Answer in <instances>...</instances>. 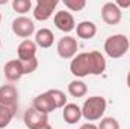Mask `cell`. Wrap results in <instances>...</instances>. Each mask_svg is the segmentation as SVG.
<instances>
[{
	"label": "cell",
	"mask_w": 130,
	"mask_h": 129,
	"mask_svg": "<svg viewBox=\"0 0 130 129\" xmlns=\"http://www.w3.org/2000/svg\"><path fill=\"white\" fill-rule=\"evenodd\" d=\"M68 93L73 97H83L88 93V87H86V84L83 81L74 79V81H71L68 84Z\"/></svg>",
	"instance_id": "obj_19"
},
{
	"label": "cell",
	"mask_w": 130,
	"mask_h": 129,
	"mask_svg": "<svg viewBox=\"0 0 130 129\" xmlns=\"http://www.w3.org/2000/svg\"><path fill=\"white\" fill-rule=\"evenodd\" d=\"M129 49H130V41L123 33L112 35L104 41V52L112 59H118V58L124 56L129 52Z\"/></svg>",
	"instance_id": "obj_2"
},
{
	"label": "cell",
	"mask_w": 130,
	"mask_h": 129,
	"mask_svg": "<svg viewBox=\"0 0 130 129\" xmlns=\"http://www.w3.org/2000/svg\"><path fill=\"white\" fill-rule=\"evenodd\" d=\"M36 44L32 40H23L18 44L17 53H18V59L20 61H29L32 58H36Z\"/></svg>",
	"instance_id": "obj_13"
},
{
	"label": "cell",
	"mask_w": 130,
	"mask_h": 129,
	"mask_svg": "<svg viewBox=\"0 0 130 129\" xmlns=\"http://www.w3.org/2000/svg\"><path fill=\"white\" fill-rule=\"evenodd\" d=\"M59 5L58 0H38L33 8V18L38 21H45L53 15V11Z\"/></svg>",
	"instance_id": "obj_5"
},
{
	"label": "cell",
	"mask_w": 130,
	"mask_h": 129,
	"mask_svg": "<svg viewBox=\"0 0 130 129\" xmlns=\"http://www.w3.org/2000/svg\"><path fill=\"white\" fill-rule=\"evenodd\" d=\"M62 117H64L65 123L74 125L82 119V108L76 103H67L62 111Z\"/></svg>",
	"instance_id": "obj_15"
},
{
	"label": "cell",
	"mask_w": 130,
	"mask_h": 129,
	"mask_svg": "<svg viewBox=\"0 0 130 129\" xmlns=\"http://www.w3.org/2000/svg\"><path fill=\"white\" fill-rule=\"evenodd\" d=\"M0 23H2V14H0Z\"/></svg>",
	"instance_id": "obj_30"
},
{
	"label": "cell",
	"mask_w": 130,
	"mask_h": 129,
	"mask_svg": "<svg viewBox=\"0 0 130 129\" xmlns=\"http://www.w3.org/2000/svg\"><path fill=\"white\" fill-rule=\"evenodd\" d=\"M76 32H77V36L82 40H91L97 33V26L92 21H80L76 26Z\"/></svg>",
	"instance_id": "obj_17"
},
{
	"label": "cell",
	"mask_w": 130,
	"mask_h": 129,
	"mask_svg": "<svg viewBox=\"0 0 130 129\" xmlns=\"http://www.w3.org/2000/svg\"><path fill=\"white\" fill-rule=\"evenodd\" d=\"M56 50L62 59H73L77 55V40L73 36H62L58 43Z\"/></svg>",
	"instance_id": "obj_6"
},
{
	"label": "cell",
	"mask_w": 130,
	"mask_h": 129,
	"mask_svg": "<svg viewBox=\"0 0 130 129\" xmlns=\"http://www.w3.org/2000/svg\"><path fill=\"white\" fill-rule=\"evenodd\" d=\"M47 93H48V94H50V97L53 99L56 109H58V108H64L65 105H67V96H65V93L62 91V90L53 88V90H48Z\"/></svg>",
	"instance_id": "obj_20"
},
{
	"label": "cell",
	"mask_w": 130,
	"mask_h": 129,
	"mask_svg": "<svg viewBox=\"0 0 130 129\" xmlns=\"http://www.w3.org/2000/svg\"><path fill=\"white\" fill-rule=\"evenodd\" d=\"M64 5L65 8H68L70 11L77 12V11H82L86 6V2L85 0H64Z\"/></svg>",
	"instance_id": "obj_23"
},
{
	"label": "cell",
	"mask_w": 130,
	"mask_h": 129,
	"mask_svg": "<svg viewBox=\"0 0 130 129\" xmlns=\"http://www.w3.org/2000/svg\"><path fill=\"white\" fill-rule=\"evenodd\" d=\"M0 47H2V40H0Z\"/></svg>",
	"instance_id": "obj_31"
},
{
	"label": "cell",
	"mask_w": 130,
	"mask_h": 129,
	"mask_svg": "<svg viewBox=\"0 0 130 129\" xmlns=\"http://www.w3.org/2000/svg\"><path fill=\"white\" fill-rule=\"evenodd\" d=\"M79 129H98V126L89 122V123H85V125H82V126H80Z\"/></svg>",
	"instance_id": "obj_26"
},
{
	"label": "cell",
	"mask_w": 130,
	"mask_h": 129,
	"mask_svg": "<svg viewBox=\"0 0 130 129\" xmlns=\"http://www.w3.org/2000/svg\"><path fill=\"white\" fill-rule=\"evenodd\" d=\"M89 65H91V74L98 76L106 70V59L98 50H92L89 52Z\"/></svg>",
	"instance_id": "obj_14"
},
{
	"label": "cell",
	"mask_w": 130,
	"mask_h": 129,
	"mask_svg": "<svg viewBox=\"0 0 130 129\" xmlns=\"http://www.w3.org/2000/svg\"><path fill=\"white\" fill-rule=\"evenodd\" d=\"M127 87L130 88V71L127 73Z\"/></svg>",
	"instance_id": "obj_28"
},
{
	"label": "cell",
	"mask_w": 130,
	"mask_h": 129,
	"mask_svg": "<svg viewBox=\"0 0 130 129\" xmlns=\"http://www.w3.org/2000/svg\"><path fill=\"white\" fill-rule=\"evenodd\" d=\"M8 3V0H0V5H6Z\"/></svg>",
	"instance_id": "obj_29"
},
{
	"label": "cell",
	"mask_w": 130,
	"mask_h": 129,
	"mask_svg": "<svg viewBox=\"0 0 130 129\" xmlns=\"http://www.w3.org/2000/svg\"><path fill=\"white\" fill-rule=\"evenodd\" d=\"M12 9L18 14H26L32 9L30 0H12Z\"/></svg>",
	"instance_id": "obj_21"
},
{
	"label": "cell",
	"mask_w": 130,
	"mask_h": 129,
	"mask_svg": "<svg viewBox=\"0 0 130 129\" xmlns=\"http://www.w3.org/2000/svg\"><path fill=\"white\" fill-rule=\"evenodd\" d=\"M107 102L101 96H91L88 97L82 105V117L88 122L101 120L106 112Z\"/></svg>",
	"instance_id": "obj_1"
},
{
	"label": "cell",
	"mask_w": 130,
	"mask_h": 129,
	"mask_svg": "<svg viewBox=\"0 0 130 129\" xmlns=\"http://www.w3.org/2000/svg\"><path fill=\"white\" fill-rule=\"evenodd\" d=\"M23 122L26 125V128L29 129H38L44 125H48V115L47 114H42L39 111H36L35 108H29L26 109L24 112V117H23Z\"/></svg>",
	"instance_id": "obj_7"
},
{
	"label": "cell",
	"mask_w": 130,
	"mask_h": 129,
	"mask_svg": "<svg viewBox=\"0 0 130 129\" xmlns=\"http://www.w3.org/2000/svg\"><path fill=\"white\" fill-rule=\"evenodd\" d=\"M53 23L55 26L62 31L65 33H70L76 29V21H74V17L71 15V12L68 11H58L53 17Z\"/></svg>",
	"instance_id": "obj_9"
},
{
	"label": "cell",
	"mask_w": 130,
	"mask_h": 129,
	"mask_svg": "<svg viewBox=\"0 0 130 129\" xmlns=\"http://www.w3.org/2000/svg\"><path fill=\"white\" fill-rule=\"evenodd\" d=\"M121 17H123V12L113 2H107L101 6V18L106 24L115 26L121 21Z\"/></svg>",
	"instance_id": "obj_8"
},
{
	"label": "cell",
	"mask_w": 130,
	"mask_h": 129,
	"mask_svg": "<svg viewBox=\"0 0 130 129\" xmlns=\"http://www.w3.org/2000/svg\"><path fill=\"white\" fill-rule=\"evenodd\" d=\"M0 103L6 106H18V91L14 85L0 87Z\"/></svg>",
	"instance_id": "obj_12"
},
{
	"label": "cell",
	"mask_w": 130,
	"mask_h": 129,
	"mask_svg": "<svg viewBox=\"0 0 130 129\" xmlns=\"http://www.w3.org/2000/svg\"><path fill=\"white\" fill-rule=\"evenodd\" d=\"M38 129H53L50 125H44V126H41V128H38Z\"/></svg>",
	"instance_id": "obj_27"
},
{
	"label": "cell",
	"mask_w": 130,
	"mask_h": 129,
	"mask_svg": "<svg viewBox=\"0 0 130 129\" xmlns=\"http://www.w3.org/2000/svg\"><path fill=\"white\" fill-rule=\"evenodd\" d=\"M12 32L15 33L17 36L23 38V40H29V36H32L35 33V24L30 18L21 15V17H17L14 21H12Z\"/></svg>",
	"instance_id": "obj_4"
},
{
	"label": "cell",
	"mask_w": 130,
	"mask_h": 129,
	"mask_svg": "<svg viewBox=\"0 0 130 129\" xmlns=\"http://www.w3.org/2000/svg\"><path fill=\"white\" fill-rule=\"evenodd\" d=\"M15 112H17L15 106H6V105L0 103V129H5L11 123V120L14 119Z\"/></svg>",
	"instance_id": "obj_18"
},
{
	"label": "cell",
	"mask_w": 130,
	"mask_h": 129,
	"mask_svg": "<svg viewBox=\"0 0 130 129\" xmlns=\"http://www.w3.org/2000/svg\"><path fill=\"white\" fill-rule=\"evenodd\" d=\"M23 76H24V71L20 59H11L5 64V78L9 82H17Z\"/></svg>",
	"instance_id": "obj_11"
},
{
	"label": "cell",
	"mask_w": 130,
	"mask_h": 129,
	"mask_svg": "<svg viewBox=\"0 0 130 129\" xmlns=\"http://www.w3.org/2000/svg\"><path fill=\"white\" fill-rule=\"evenodd\" d=\"M98 129H120V123L113 117H103L98 123Z\"/></svg>",
	"instance_id": "obj_22"
},
{
	"label": "cell",
	"mask_w": 130,
	"mask_h": 129,
	"mask_svg": "<svg viewBox=\"0 0 130 129\" xmlns=\"http://www.w3.org/2000/svg\"><path fill=\"white\" fill-rule=\"evenodd\" d=\"M70 71L76 76V78H85L88 74H91V65H89V53L83 52L79 53L73 58L71 64H70Z\"/></svg>",
	"instance_id": "obj_3"
},
{
	"label": "cell",
	"mask_w": 130,
	"mask_h": 129,
	"mask_svg": "<svg viewBox=\"0 0 130 129\" xmlns=\"http://www.w3.org/2000/svg\"><path fill=\"white\" fill-rule=\"evenodd\" d=\"M32 108H35L36 111H39V112H42V114H47V115L56 109L53 99L50 97V94H48L47 91L42 93V94H38V96L33 99Z\"/></svg>",
	"instance_id": "obj_10"
},
{
	"label": "cell",
	"mask_w": 130,
	"mask_h": 129,
	"mask_svg": "<svg viewBox=\"0 0 130 129\" xmlns=\"http://www.w3.org/2000/svg\"><path fill=\"white\" fill-rule=\"evenodd\" d=\"M115 5L121 9V8H129L130 6V0H118V2H115Z\"/></svg>",
	"instance_id": "obj_25"
},
{
	"label": "cell",
	"mask_w": 130,
	"mask_h": 129,
	"mask_svg": "<svg viewBox=\"0 0 130 129\" xmlns=\"http://www.w3.org/2000/svg\"><path fill=\"white\" fill-rule=\"evenodd\" d=\"M21 65H23L24 74H30V73H33L38 68V59L36 58H32L29 61H21Z\"/></svg>",
	"instance_id": "obj_24"
},
{
	"label": "cell",
	"mask_w": 130,
	"mask_h": 129,
	"mask_svg": "<svg viewBox=\"0 0 130 129\" xmlns=\"http://www.w3.org/2000/svg\"><path fill=\"white\" fill-rule=\"evenodd\" d=\"M53 43H55V35H53V32L50 29L44 28V29L36 31V33H35V44L38 47L48 49V47L53 46Z\"/></svg>",
	"instance_id": "obj_16"
}]
</instances>
